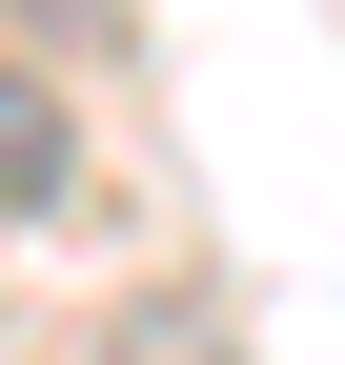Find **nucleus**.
Instances as JSON below:
<instances>
[{
  "mask_svg": "<svg viewBox=\"0 0 345 365\" xmlns=\"http://www.w3.org/2000/svg\"><path fill=\"white\" fill-rule=\"evenodd\" d=\"M61 182H81V143H61V122H41V81H0V203L41 223V203H61Z\"/></svg>",
  "mask_w": 345,
  "mask_h": 365,
  "instance_id": "nucleus-1",
  "label": "nucleus"
}]
</instances>
